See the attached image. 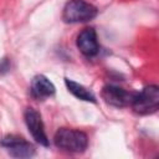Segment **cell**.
Returning <instances> with one entry per match:
<instances>
[{
	"label": "cell",
	"instance_id": "cell-1",
	"mask_svg": "<svg viewBox=\"0 0 159 159\" xmlns=\"http://www.w3.org/2000/svg\"><path fill=\"white\" fill-rule=\"evenodd\" d=\"M55 145L68 153H83L88 147V137L84 132L71 128H60L53 137Z\"/></svg>",
	"mask_w": 159,
	"mask_h": 159
},
{
	"label": "cell",
	"instance_id": "cell-2",
	"mask_svg": "<svg viewBox=\"0 0 159 159\" xmlns=\"http://www.w3.org/2000/svg\"><path fill=\"white\" fill-rule=\"evenodd\" d=\"M130 106L133 111L140 116L155 113L159 108V87L155 84H149L140 92L134 93Z\"/></svg>",
	"mask_w": 159,
	"mask_h": 159
},
{
	"label": "cell",
	"instance_id": "cell-3",
	"mask_svg": "<svg viewBox=\"0 0 159 159\" xmlns=\"http://www.w3.org/2000/svg\"><path fill=\"white\" fill-rule=\"evenodd\" d=\"M98 14V10L94 5L84 0H70L63 7L62 19L67 24L87 22L94 19Z\"/></svg>",
	"mask_w": 159,
	"mask_h": 159
},
{
	"label": "cell",
	"instance_id": "cell-4",
	"mask_svg": "<svg viewBox=\"0 0 159 159\" xmlns=\"http://www.w3.org/2000/svg\"><path fill=\"white\" fill-rule=\"evenodd\" d=\"M0 145L4 147L7 153L14 158H31L35 155V147L26 139L17 135H6L0 140Z\"/></svg>",
	"mask_w": 159,
	"mask_h": 159
},
{
	"label": "cell",
	"instance_id": "cell-5",
	"mask_svg": "<svg viewBox=\"0 0 159 159\" xmlns=\"http://www.w3.org/2000/svg\"><path fill=\"white\" fill-rule=\"evenodd\" d=\"M24 119H25V123H26L27 129L31 133L32 138L40 145L48 147L50 142H48V138H47L46 132H45V125H43L41 114L36 109L29 107L24 112Z\"/></svg>",
	"mask_w": 159,
	"mask_h": 159
},
{
	"label": "cell",
	"instance_id": "cell-6",
	"mask_svg": "<svg viewBox=\"0 0 159 159\" xmlns=\"http://www.w3.org/2000/svg\"><path fill=\"white\" fill-rule=\"evenodd\" d=\"M134 92H128L124 88H120L114 84H106L101 91V97L109 106L123 108L132 103Z\"/></svg>",
	"mask_w": 159,
	"mask_h": 159
},
{
	"label": "cell",
	"instance_id": "cell-7",
	"mask_svg": "<svg viewBox=\"0 0 159 159\" xmlns=\"http://www.w3.org/2000/svg\"><path fill=\"white\" fill-rule=\"evenodd\" d=\"M77 47L86 57H94L99 52V43L97 34L93 27L83 29L77 36Z\"/></svg>",
	"mask_w": 159,
	"mask_h": 159
},
{
	"label": "cell",
	"instance_id": "cell-8",
	"mask_svg": "<svg viewBox=\"0 0 159 159\" xmlns=\"http://www.w3.org/2000/svg\"><path fill=\"white\" fill-rule=\"evenodd\" d=\"M56 92L55 84L43 75H36L30 84V93L35 99H45L53 96Z\"/></svg>",
	"mask_w": 159,
	"mask_h": 159
},
{
	"label": "cell",
	"instance_id": "cell-9",
	"mask_svg": "<svg viewBox=\"0 0 159 159\" xmlns=\"http://www.w3.org/2000/svg\"><path fill=\"white\" fill-rule=\"evenodd\" d=\"M65 84H66L68 92H71L76 98L81 99V101L91 102V103H96L97 102L94 94L88 88H86L83 84L77 83V82H75V81H72L70 78H65Z\"/></svg>",
	"mask_w": 159,
	"mask_h": 159
},
{
	"label": "cell",
	"instance_id": "cell-10",
	"mask_svg": "<svg viewBox=\"0 0 159 159\" xmlns=\"http://www.w3.org/2000/svg\"><path fill=\"white\" fill-rule=\"evenodd\" d=\"M11 68V63L9 61V58H2L0 60V75H5L10 71Z\"/></svg>",
	"mask_w": 159,
	"mask_h": 159
}]
</instances>
